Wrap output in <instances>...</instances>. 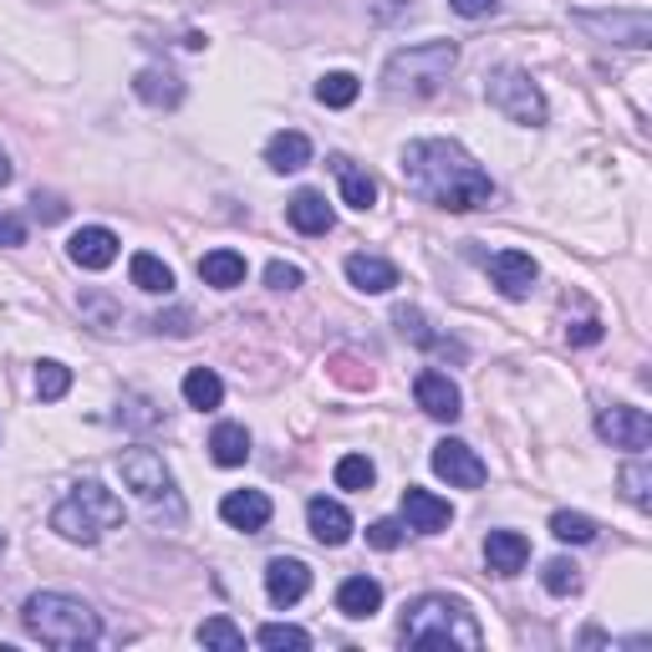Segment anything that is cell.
Here are the masks:
<instances>
[{
  "instance_id": "obj_3",
  "label": "cell",
  "mask_w": 652,
  "mask_h": 652,
  "mask_svg": "<svg viewBox=\"0 0 652 652\" xmlns=\"http://www.w3.org/2000/svg\"><path fill=\"white\" fill-rule=\"evenodd\" d=\"M403 638H408V648H464V652H480L484 632H480V622H474V612L464 602H448V596H418V602L408 606Z\"/></svg>"
},
{
  "instance_id": "obj_24",
  "label": "cell",
  "mask_w": 652,
  "mask_h": 652,
  "mask_svg": "<svg viewBox=\"0 0 652 652\" xmlns=\"http://www.w3.org/2000/svg\"><path fill=\"white\" fill-rule=\"evenodd\" d=\"M199 276H205V286H215V290L245 286V255L240 250H209L205 260H199Z\"/></svg>"
},
{
  "instance_id": "obj_9",
  "label": "cell",
  "mask_w": 652,
  "mask_h": 652,
  "mask_svg": "<svg viewBox=\"0 0 652 652\" xmlns=\"http://www.w3.org/2000/svg\"><path fill=\"white\" fill-rule=\"evenodd\" d=\"M434 474L438 480H448L454 490H480L484 484V460L474 454L470 444H460V438H444V444H434Z\"/></svg>"
},
{
  "instance_id": "obj_39",
  "label": "cell",
  "mask_w": 652,
  "mask_h": 652,
  "mask_svg": "<svg viewBox=\"0 0 652 652\" xmlns=\"http://www.w3.org/2000/svg\"><path fill=\"white\" fill-rule=\"evenodd\" d=\"M367 545H377V551H398V545H403V525H398V520H373V525H367Z\"/></svg>"
},
{
  "instance_id": "obj_22",
  "label": "cell",
  "mask_w": 652,
  "mask_h": 652,
  "mask_svg": "<svg viewBox=\"0 0 652 652\" xmlns=\"http://www.w3.org/2000/svg\"><path fill=\"white\" fill-rule=\"evenodd\" d=\"M377 606H383V586H377L373 576H347V581L337 586V612L352 616V622L373 616Z\"/></svg>"
},
{
  "instance_id": "obj_11",
  "label": "cell",
  "mask_w": 652,
  "mask_h": 652,
  "mask_svg": "<svg viewBox=\"0 0 652 652\" xmlns=\"http://www.w3.org/2000/svg\"><path fill=\"white\" fill-rule=\"evenodd\" d=\"M413 398H418V408L428 413V418H438V423H454L460 418V387L448 383V373H418V383H413Z\"/></svg>"
},
{
  "instance_id": "obj_37",
  "label": "cell",
  "mask_w": 652,
  "mask_h": 652,
  "mask_svg": "<svg viewBox=\"0 0 652 652\" xmlns=\"http://www.w3.org/2000/svg\"><path fill=\"white\" fill-rule=\"evenodd\" d=\"M622 490H628V500H632V505H638V510H648V490H652V470H648V464H642V460H632L628 464V470H622Z\"/></svg>"
},
{
  "instance_id": "obj_13",
  "label": "cell",
  "mask_w": 652,
  "mask_h": 652,
  "mask_svg": "<svg viewBox=\"0 0 652 652\" xmlns=\"http://www.w3.org/2000/svg\"><path fill=\"white\" fill-rule=\"evenodd\" d=\"M306 592H312V571H306V561L276 556V561L266 566V596H270L276 606H296Z\"/></svg>"
},
{
  "instance_id": "obj_41",
  "label": "cell",
  "mask_w": 652,
  "mask_h": 652,
  "mask_svg": "<svg viewBox=\"0 0 652 652\" xmlns=\"http://www.w3.org/2000/svg\"><path fill=\"white\" fill-rule=\"evenodd\" d=\"M566 342L571 347H596V342H602V322H592V316H586V322H571Z\"/></svg>"
},
{
  "instance_id": "obj_19",
  "label": "cell",
  "mask_w": 652,
  "mask_h": 652,
  "mask_svg": "<svg viewBox=\"0 0 652 652\" xmlns=\"http://www.w3.org/2000/svg\"><path fill=\"white\" fill-rule=\"evenodd\" d=\"M347 280L367 296H383V290L398 286V266L383 255H347Z\"/></svg>"
},
{
  "instance_id": "obj_42",
  "label": "cell",
  "mask_w": 652,
  "mask_h": 652,
  "mask_svg": "<svg viewBox=\"0 0 652 652\" xmlns=\"http://www.w3.org/2000/svg\"><path fill=\"white\" fill-rule=\"evenodd\" d=\"M16 245H26V219L0 215V250H16Z\"/></svg>"
},
{
  "instance_id": "obj_29",
  "label": "cell",
  "mask_w": 652,
  "mask_h": 652,
  "mask_svg": "<svg viewBox=\"0 0 652 652\" xmlns=\"http://www.w3.org/2000/svg\"><path fill=\"white\" fill-rule=\"evenodd\" d=\"M357 92H363V82H357L352 72H326L322 82H316V97H322L326 108H352Z\"/></svg>"
},
{
  "instance_id": "obj_5",
  "label": "cell",
  "mask_w": 652,
  "mask_h": 652,
  "mask_svg": "<svg viewBox=\"0 0 652 652\" xmlns=\"http://www.w3.org/2000/svg\"><path fill=\"white\" fill-rule=\"evenodd\" d=\"M108 525H122V500L108 495L97 480L77 484L72 495L51 510V531L77 545H97V535L108 531Z\"/></svg>"
},
{
  "instance_id": "obj_46",
  "label": "cell",
  "mask_w": 652,
  "mask_h": 652,
  "mask_svg": "<svg viewBox=\"0 0 652 652\" xmlns=\"http://www.w3.org/2000/svg\"><path fill=\"white\" fill-rule=\"evenodd\" d=\"M16 179V169H11V158H6V148H0V189Z\"/></svg>"
},
{
  "instance_id": "obj_7",
  "label": "cell",
  "mask_w": 652,
  "mask_h": 652,
  "mask_svg": "<svg viewBox=\"0 0 652 652\" xmlns=\"http://www.w3.org/2000/svg\"><path fill=\"white\" fill-rule=\"evenodd\" d=\"M576 26L596 31V37H612L616 47H652V21L642 11H576Z\"/></svg>"
},
{
  "instance_id": "obj_43",
  "label": "cell",
  "mask_w": 652,
  "mask_h": 652,
  "mask_svg": "<svg viewBox=\"0 0 652 652\" xmlns=\"http://www.w3.org/2000/svg\"><path fill=\"white\" fill-rule=\"evenodd\" d=\"M31 205H37V219H41V225H57V219L61 215H67V205H61V199H57V194H31Z\"/></svg>"
},
{
  "instance_id": "obj_35",
  "label": "cell",
  "mask_w": 652,
  "mask_h": 652,
  "mask_svg": "<svg viewBox=\"0 0 652 652\" xmlns=\"http://www.w3.org/2000/svg\"><path fill=\"white\" fill-rule=\"evenodd\" d=\"M67 387H72V373H67L61 363H41V367H37V398H41V403L67 398Z\"/></svg>"
},
{
  "instance_id": "obj_27",
  "label": "cell",
  "mask_w": 652,
  "mask_h": 652,
  "mask_svg": "<svg viewBox=\"0 0 652 652\" xmlns=\"http://www.w3.org/2000/svg\"><path fill=\"white\" fill-rule=\"evenodd\" d=\"M128 276H134V286L148 290V296H169L174 290V270L164 266L158 255H148V250H138L134 260H128Z\"/></svg>"
},
{
  "instance_id": "obj_21",
  "label": "cell",
  "mask_w": 652,
  "mask_h": 652,
  "mask_svg": "<svg viewBox=\"0 0 652 652\" xmlns=\"http://www.w3.org/2000/svg\"><path fill=\"white\" fill-rule=\"evenodd\" d=\"M332 174H337V184H342V199H347L352 209H373L377 205V179L367 169H357L347 154H337L332 158Z\"/></svg>"
},
{
  "instance_id": "obj_47",
  "label": "cell",
  "mask_w": 652,
  "mask_h": 652,
  "mask_svg": "<svg viewBox=\"0 0 652 652\" xmlns=\"http://www.w3.org/2000/svg\"><path fill=\"white\" fill-rule=\"evenodd\" d=\"M0 551H6V535H0Z\"/></svg>"
},
{
  "instance_id": "obj_6",
  "label": "cell",
  "mask_w": 652,
  "mask_h": 652,
  "mask_svg": "<svg viewBox=\"0 0 652 652\" xmlns=\"http://www.w3.org/2000/svg\"><path fill=\"white\" fill-rule=\"evenodd\" d=\"M484 97H490V108H500L510 122H525V128H541L545 122L541 87L531 82V72H520V67H500V72H490Z\"/></svg>"
},
{
  "instance_id": "obj_10",
  "label": "cell",
  "mask_w": 652,
  "mask_h": 652,
  "mask_svg": "<svg viewBox=\"0 0 652 652\" xmlns=\"http://www.w3.org/2000/svg\"><path fill=\"white\" fill-rule=\"evenodd\" d=\"M596 434H602L612 448H632V454H642V448L652 444V418L642 408H606L602 418H596Z\"/></svg>"
},
{
  "instance_id": "obj_2",
  "label": "cell",
  "mask_w": 652,
  "mask_h": 652,
  "mask_svg": "<svg viewBox=\"0 0 652 652\" xmlns=\"http://www.w3.org/2000/svg\"><path fill=\"white\" fill-rule=\"evenodd\" d=\"M21 622L26 632L37 642H47V648H92L97 638H102V622H97V612L82 602V596H67V592H37L26 596L21 606Z\"/></svg>"
},
{
  "instance_id": "obj_15",
  "label": "cell",
  "mask_w": 652,
  "mask_h": 652,
  "mask_svg": "<svg viewBox=\"0 0 652 652\" xmlns=\"http://www.w3.org/2000/svg\"><path fill=\"white\" fill-rule=\"evenodd\" d=\"M403 515H408V525L413 531H423V535H438V531H448V520H454V510H448V500H438L434 490H403Z\"/></svg>"
},
{
  "instance_id": "obj_20",
  "label": "cell",
  "mask_w": 652,
  "mask_h": 652,
  "mask_svg": "<svg viewBox=\"0 0 652 652\" xmlns=\"http://www.w3.org/2000/svg\"><path fill=\"white\" fill-rule=\"evenodd\" d=\"M286 219L296 225L302 235H326L332 225H337V215H332V205H326V194L316 189H302L296 199L286 205Z\"/></svg>"
},
{
  "instance_id": "obj_17",
  "label": "cell",
  "mask_w": 652,
  "mask_h": 652,
  "mask_svg": "<svg viewBox=\"0 0 652 652\" xmlns=\"http://www.w3.org/2000/svg\"><path fill=\"white\" fill-rule=\"evenodd\" d=\"M306 525H312V535L322 545H347L352 541V515L347 505H337V500L316 495L312 505H306Z\"/></svg>"
},
{
  "instance_id": "obj_18",
  "label": "cell",
  "mask_w": 652,
  "mask_h": 652,
  "mask_svg": "<svg viewBox=\"0 0 652 652\" xmlns=\"http://www.w3.org/2000/svg\"><path fill=\"white\" fill-rule=\"evenodd\" d=\"M484 561H490L495 576H515V571H525V561H531V541H525L520 531H490Z\"/></svg>"
},
{
  "instance_id": "obj_30",
  "label": "cell",
  "mask_w": 652,
  "mask_h": 652,
  "mask_svg": "<svg viewBox=\"0 0 652 652\" xmlns=\"http://www.w3.org/2000/svg\"><path fill=\"white\" fill-rule=\"evenodd\" d=\"M551 535L566 541V545H586V541H596V520L592 515H571V510H556V515H551Z\"/></svg>"
},
{
  "instance_id": "obj_44",
  "label": "cell",
  "mask_w": 652,
  "mask_h": 652,
  "mask_svg": "<svg viewBox=\"0 0 652 652\" xmlns=\"http://www.w3.org/2000/svg\"><path fill=\"white\" fill-rule=\"evenodd\" d=\"M448 6H454L464 21H480V16H495L500 11V0H448Z\"/></svg>"
},
{
  "instance_id": "obj_26",
  "label": "cell",
  "mask_w": 652,
  "mask_h": 652,
  "mask_svg": "<svg viewBox=\"0 0 652 652\" xmlns=\"http://www.w3.org/2000/svg\"><path fill=\"white\" fill-rule=\"evenodd\" d=\"M209 460L225 464V470L245 464V460H250V434H245L240 423H219L215 434H209Z\"/></svg>"
},
{
  "instance_id": "obj_25",
  "label": "cell",
  "mask_w": 652,
  "mask_h": 652,
  "mask_svg": "<svg viewBox=\"0 0 652 652\" xmlns=\"http://www.w3.org/2000/svg\"><path fill=\"white\" fill-rule=\"evenodd\" d=\"M134 92L144 97L148 108H179L184 102V82L174 72H158V67H148V72H138Z\"/></svg>"
},
{
  "instance_id": "obj_32",
  "label": "cell",
  "mask_w": 652,
  "mask_h": 652,
  "mask_svg": "<svg viewBox=\"0 0 652 652\" xmlns=\"http://www.w3.org/2000/svg\"><path fill=\"white\" fill-rule=\"evenodd\" d=\"M260 648H290V652H306L312 648V632H302V628H290V622H266L260 628Z\"/></svg>"
},
{
  "instance_id": "obj_36",
  "label": "cell",
  "mask_w": 652,
  "mask_h": 652,
  "mask_svg": "<svg viewBox=\"0 0 652 652\" xmlns=\"http://www.w3.org/2000/svg\"><path fill=\"white\" fill-rule=\"evenodd\" d=\"M541 586L551 596H571L581 586V571L571 566V561H545V571H541Z\"/></svg>"
},
{
  "instance_id": "obj_8",
  "label": "cell",
  "mask_w": 652,
  "mask_h": 652,
  "mask_svg": "<svg viewBox=\"0 0 652 652\" xmlns=\"http://www.w3.org/2000/svg\"><path fill=\"white\" fill-rule=\"evenodd\" d=\"M118 470H122V484L138 490L144 500H158V495H169L174 490V474H169V464H164L158 448H128V454L118 460Z\"/></svg>"
},
{
  "instance_id": "obj_14",
  "label": "cell",
  "mask_w": 652,
  "mask_h": 652,
  "mask_svg": "<svg viewBox=\"0 0 652 652\" xmlns=\"http://www.w3.org/2000/svg\"><path fill=\"white\" fill-rule=\"evenodd\" d=\"M67 255H72V266H82V270H108L112 260H118V235L102 230V225H87V230H77L72 240H67Z\"/></svg>"
},
{
  "instance_id": "obj_40",
  "label": "cell",
  "mask_w": 652,
  "mask_h": 652,
  "mask_svg": "<svg viewBox=\"0 0 652 652\" xmlns=\"http://www.w3.org/2000/svg\"><path fill=\"white\" fill-rule=\"evenodd\" d=\"M266 286H270V290H296V286H302V266L270 260V266H266Z\"/></svg>"
},
{
  "instance_id": "obj_1",
  "label": "cell",
  "mask_w": 652,
  "mask_h": 652,
  "mask_svg": "<svg viewBox=\"0 0 652 652\" xmlns=\"http://www.w3.org/2000/svg\"><path fill=\"white\" fill-rule=\"evenodd\" d=\"M403 184L418 199H428L438 209H454V215H470V209H484L495 199L490 174L460 144H448V138H418V144L403 148Z\"/></svg>"
},
{
  "instance_id": "obj_45",
  "label": "cell",
  "mask_w": 652,
  "mask_h": 652,
  "mask_svg": "<svg viewBox=\"0 0 652 652\" xmlns=\"http://www.w3.org/2000/svg\"><path fill=\"white\" fill-rule=\"evenodd\" d=\"M189 322H194V316H189V312H184V306H179V312H169V316H158V322H154V326H158V332H169V337H189V332H194V326H189Z\"/></svg>"
},
{
  "instance_id": "obj_23",
  "label": "cell",
  "mask_w": 652,
  "mask_h": 652,
  "mask_svg": "<svg viewBox=\"0 0 652 652\" xmlns=\"http://www.w3.org/2000/svg\"><path fill=\"white\" fill-rule=\"evenodd\" d=\"M266 164H270L276 174H296V169H306V164H312V138L296 134V128L276 134V138L266 144Z\"/></svg>"
},
{
  "instance_id": "obj_31",
  "label": "cell",
  "mask_w": 652,
  "mask_h": 652,
  "mask_svg": "<svg viewBox=\"0 0 652 652\" xmlns=\"http://www.w3.org/2000/svg\"><path fill=\"white\" fill-rule=\"evenodd\" d=\"M199 642H205V648H225V652H240V648H245V632L235 628L230 616H209L205 628H199Z\"/></svg>"
},
{
  "instance_id": "obj_4",
  "label": "cell",
  "mask_w": 652,
  "mask_h": 652,
  "mask_svg": "<svg viewBox=\"0 0 652 652\" xmlns=\"http://www.w3.org/2000/svg\"><path fill=\"white\" fill-rule=\"evenodd\" d=\"M460 61V47L454 41H418V47H403L387 57L383 67V92L387 97H434L438 87L448 82Z\"/></svg>"
},
{
  "instance_id": "obj_34",
  "label": "cell",
  "mask_w": 652,
  "mask_h": 652,
  "mask_svg": "<svg viewBox=\"0 0 652 652\" xmlns=\"http://www.w3.org/2000/svg\"><path fill=\"white\" fill-rule=\"evenodd\" d=\"M373 480H377V470H373V460H367V454H347V460L337 464V484H342V490H373Z\"/></svg>"
},
{
  "instance_id": "obj_12",
  "label": "cell",
  "mask_w": 652,
  "mask_h": 652,
  "mask_svg": "<svg viewBox=\"0 0 652 652\" xmlns=\"http://www.w3.org/2000/svg\"><path fill=\"white\" fill-rule=\"evenodd\" d=\"M490 280L500 286L505 302H525L535 286V260L525 250H500L495 260H490Z\"/></svg>"
},
{
  "instance_id": "obj_16",
  "label": "cell",
  "mask_w": 652,
  "mask_h": 652,
  "mask_svg": "<svg viewBox=\"0 0 652 652\" xmlns=\"http://www.w3.org/2000/svg\"><path fill=\"white\" fill-rule=\"evenodd\" d=\"M219 520L235 525V531H266L270 525V500L260 490H235V495L219 500Z\"/></svg>"
},
{
  "instance_id": "obj_33",
  "label": "cell",
  "mask_w": 652,
  "mask_h": 652,
  "mask_svg": "<svg viewBox=\"0 0 652 652\" xmlns=\"http://www.w3.org/2000/svg\"><path fill=\"white\" fill-rule=\"evenodd\" d=\"M82 322H92L97 332H112V326L122 322V312H118V302H108L102 290H87L82 296Z\"/></svg>"
},
{
  "instance_id": "obj_28",
  "label": "cell",
  "mask_w": 652,
  "mask_h": 652,
  "mask_svg": "<svg viewBox=\"0 0 652 652\" xmlns=\"http://www.w3.org/2000/svg\"><path fill=\"white\" fill-rule=\"evenodd\" d=\"M219 398H225V383H219L215 367H194V373L184 377V403H189V408L209 413V408H219Z\"/></svg>"
},
{
  "instance_id": "obj_38",
  "label": "cell",
  "mask_w": 652,
  "mask_h": 652,
  "mask_svg": "<svg viewBox=\"0 0 652 652\" xmlns=\"http://www.w3.org/2000/svg\"><path fill=\"white\" fill-rule=\"evenodd\" d=\"M398 332L408 342H418V347H444V342L434 337V332H428V322H423V312H408V306H403L398 312Z\"/></svg>"
}]
</instances>
